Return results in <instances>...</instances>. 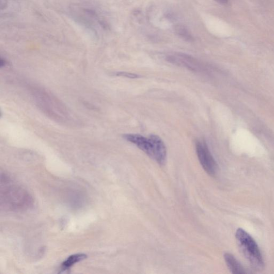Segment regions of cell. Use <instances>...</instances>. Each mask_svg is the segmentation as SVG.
<instances>
[{"label": "cell", "instance_id": "1", "mask_svg": "<svg viewBox=\"0 0 274 274\" xmlns=\"http://www.w3.org/2000/svg\"><path fill=\"white\" fill-rule=\"evenodd\" d=\"M236 238L243 253L253 269L263 270L265 265L263 255L253 238L242 229L237 230Z\"/></svg>", "mask_w": 274, "mask_h": 274}, {"label": "cell", "instance_id": "2", "mask_svg": "<svg viewBox=\"0 0 274 274\" xmlns=\"http://www.w3.org/2000/svg\"><path fill=\"white\" fill-rule=\"evenodd\" d=\"M166 60L172 64L187 68L195 72H201L205 65L198 59L182 53H172L166 55Z\"/></svg>", "mask_w": 274, "mask_h": 274}, {"label": "cell", "instance_id": "3", "mask_svg": "<svg viewBox=\"0 0 274 274\" xmlns=\"http://www.w3.org/2000/svg\"><path fill=\"white\" fill-rule=\"evenodd\" d=\"M196 152L202 168L207 174L215 175L218 170V165L204 140H198L195 144Z\"/></svg>", "mask_w": 274, "mask_h": 274}, {"label": "cell", "instance_id": "4", "mask_svg": "<svg viewBox=\"0 0 274 274\" xmlns=\"http://www.w3.org/2000/svg\"><path fill=\"white\" fill-rule=\"evenodd\" d=\"M124 138L130 142L133 143L140 150L145 153L147 156L154 159V147L152 139L140 135L126 134L123 136Z\"/></svg>", "mask_w": 274, "mask_h": 274}, {"label": "cell", "instance_id": "5", "mask_svg": "<svg viewBox=\"0 0 274 274\" xmlns=\"http://www.w3.org/2000/svg\"><path fill=\"white\" fill-rule=\"evenodd\" d=\"M154 147V160L161 165L165 164L166 159V150L164 142L157 135L150 136Z\"/></svg>", "mask_w": 274, "mask_h": 274}, {"label": "cell", "instance_id": "6", "mask_svg": "<svg viewBox=\"0 0 274 274\" xmlns=\"http://www.w3.org/2000/svg\"><path fill=\"white\" fill-rule=\"evenodd\" d=\"M224 260L230 271L232 274H246L247 272L242 265L237 260L234 256L230 253H225Z\"/></svg>", "mask_w": 274, "mask_h": 274}, {"label": "cell", "instance_id": "7", "mask_svg": "<svg viewBox=\"0 0 274 274\" xmlns=\"http://www.w3.org/2000/svg\"><path fill=\"white\" fill-rule=\"evenodd\" d=\"M87 257L85 254H75L71 255L66 260L63 261L61 265L62 271H66L77 263L86 259Z\"/></svg>", "mask_w": 274, "mask_h": 274}, {"label": "cell", "instance_id": "8", "mask_svg": "<svg viewBox=\"0 0 274 274\" xmlns=\"http://www.w3.org/2000/svg\"><path fill=\"white\" fill-rule=\"evenodd\" d=\"M174 29L176 34L180 38L185 41H188V42H193L194 38L193 35L189 31L187 27L182 25H177L175 26Z\"/></svg>", "mask_w": 274, "mask_h": 274}, {"label": "cell", "instance_id": "9", "mask_svg": "<svg viewBox=\"0 0 274 274\" xmlns=\"http://www.w3.org/2000/svg\"><path fill=\"white\" fill-rule=\"evenodd\" d=\"M117 76H123L128 77L129 79H137L138 78L139 76L138 75H136L132 73H124V72H120L117 73Z\"/></svg>", "mask_w": 274, "mask_h": 274}, {"label": "cell", "instance_id": "10", "mask_svg": "<svg viewBox=\"0 0 274 274\" xmlns=\"http://www.w3.org/2000/svg\"><path fill=\"white\" fill-rule=\"evenodd\" d=\"M214 1L221 4H226L228 2V0H214Z\"/></svg>", "mask_w": 274, "mask_h": 274}]
</instances>
